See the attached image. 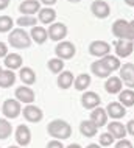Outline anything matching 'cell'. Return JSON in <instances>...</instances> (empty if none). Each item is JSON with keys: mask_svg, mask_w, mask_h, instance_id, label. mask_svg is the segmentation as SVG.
Returning <instances> with one entry per match:
<instances>
[{"mask_svg": "<svg viewBox=\"0 0 134 148\" xmlns=\"http://www.w3.org/2000/svg\"><path fill=\"white\" fill-rule=\"evenodd\" d=\"M47 133L56 140H66V139H69L72 136V126L66 120L55 119L47 125Z\"/></svg>", "mask_w": 134, "mask_h": 148, "instance_id": "1", "label": "cell"}, {"mask_svg": "<svg viewBox=\"0 0 134 148\" xmlns=\"http://www.w3.org/2000/svg\"><path fill=\"white\" fill-rule=\"evenodd\" d=\"M112 34L117 39H125V41H134V21L128 22L125 19H117L112 23Z\"/></svg>", "mask_w": 134, "mask_h": 148, "instance_id": "2", "label": "cell"}, {"mask_svg": "<svg viewBox=\"0 0 134 148\" xmlns=\"http://www.w3.org/2000/svg\"><path fill=\"white\" fill-rule=\"evenodd\" d=\"M8 44H10L13 49H30L31 45V38L30 33H27V30L23 28H16L11 30L8 34Z\"/></svg>", "mask_w": 134, "mask_h": 148, "instance_id": "3", "label": "cell"}, {"mask_svg": "<svg viewBox=\"0 0 134 148\" xmlns=\"http://www.w3.org/2000/svg\"><path fill=\"white\" fill-rule=\"evenodd\" d=\"M2 114L6 119H17L22 114V105L16 98H8L2 105Z\"/></svg>", "mask_w": 134, "mask_h": 148, "instance_id": "4", "label": "cell"}, {"mask_svg": "<svg viewBox=\"0 0 134 148\" xmlns=\"http://www.w3.org/2000/svg\"><path fill=\"white\" fill-rule=\"evenodd\" d=\"M55 53H56V58L63 59V61H67V59H72L75 56L76 49L70 41H61V42H58V45H56Z\"/></svg>", "mask_w": 134, "mask_h": 148, "instance_id": "5", "label": "cell"}, {"mask_svg": "<svg viewBox=\"0 0 134 148\" xmlns=\"http://www.w3.org/2000/svg\"><path fill=\"white\" fill-rule=\"evenodd\" d=\"M119 70H120L119 78L122 79L123 86H126V89H133L134 87V64L133 62L122 64Z\"/></svg>", "mask_w": 134, "mask_h": 148, "instance_id": "6", "label": "cell"}, {"mask_svg": "<svg viewBox=\"0 0 134 148\" xmlns=\"http://www.w3.org/2000/svg\"><path fill=\"white\" fill-rule=\"evenodd\" d=\"M47 34H48V39L61 42V41H64V38L67 36V27L64 25V23H61V22H53V23H50V27H48Z\"/></svg>", "mask_w": 134, "mask_h": 148, "instance_id": "7", "label": "cell"}, {"mask_svg": "<svg viewBox=\"0 0 134 148\" xmlns=\"http://www.w3.org/2000/svg\"><path fill=\"white\" fill-rule=\"evenodd\" d=\"M16 100L19 103H25V105H33V101L36 100L34 90L30 86H19L16 87Z\"/></svg>", "mask_w": 134, "mask_h": 148, "instance_id": "8", "label": "cell"}, {"mask_svg": "<svg viewBox=\"0 0 134 148\" xmlns=\"http://www.w3.org/2000/svg\"><path fill=\"white\" fill-rule=\"evenodd\" d=\"M100 103H101L100 95L94 90H86L81 95V105H83V108L87 111H92V109H95V108H98Z\"/></svg>", "mask_w": 134, "mask_h": 148, "instance_id": "9", "label": "cell"}, {"mask_svg": "<svg viewBox=\"0 0 134 148\" xmlns=\"http://www.w3.org/2000/svg\"><path fill=\"white\" fill-rule=\"evenodd\" d=\"M22 115H23V119H25L27 122H30V123H39L41 120L44 119L42 109L38 108V106H34V105H27L22 109Z\"/></svg>", "mask_w": 134, "mask_h": 148, "instance_id": "10", "label": "cell"}, {"mask_svg": "<svg viewBox=\"0 0 134 148\" xmlns=\"http://www.w3.org/2000/svg\"><path fill=\"white\" fill-rule=\"evenodd\" d=\"M91 11L95 17L106 19V17H109V14H111V6H109V3L104 2V0H94L92 5H91Z\"/></svg>", "mask_w": 134, "mask_h": 148, "instance_id": "11", "label": "cell"}, {"mask_svg": "<svg viewBox=\"0 0 134 148\" xmlns=\"http://www.w3.org/2000/svg\"><path fill=\"white\" fill-rule=\"evenodd\" d=\"M109 51H111V45L104 41H94V42L89 44V53L92 56L103 58L106 55H109Z\"/></svg>", "mask_w": 134, "mask_h": 148, "instance_id": "12", "label": "cell"}, {"mask_svg": "<svg viewBox=\"0 0 134 148\" xmlns=\"http://www.w3.org/2000/svg\"><path fill=\"white\" fill-rule=\"evenodd\" d=\"M114 50L117 53V58H128L134 51L133 41H125V39H117L114 44Z\"/></svg>", "mask_w": 134, "mask_h": 148, "instance_id": "13", "label": "cell"}, {"mask_svg": "<svg viewBox=\"0 0 134 148\" xmlns=\"http://www.w3.org/2000/svg\"><path fill=\"white\" fill-rule=\"evenodd\" d=\"M16 142H17L19 147H28L31 142V131L27 125H19L16 128V133H14Z\"/></svg>", "mask_w": 134, "mask_h": 148, "instance_id": "14", "label": "cell"}, {"mask_svg": "<svg viewBox=\"0 0 134 148\" xmlns=\"http://www.w3.org/2000/svg\"><path fill=\"white\" fill-rule=\"evenodd\" d=\"M41 10V3L38 0H23L19 5V13L22 16H34Z\"/></svg>", "mask_w": 134, "mask_h": 148, "instance_id": "15", "label": "cell"}, {"mask_svg": "<svg viewBox=\"0 0 134 148\" xmlns=\"http://www.w3.org/2000/svg\"><path fill=\"white\" fill-rule=\"evenodd\" d=\"M108 114H106V111L103 109V108H95V109H92V112H91V122L94 123V125L97 128H101V126H104V125H108Z\"/></svg>", "mask_w": 134, "mask_h": 148, "instance_id": "16", "label": "cell"}, {"mask_svg": "<svg viewBox=\"0 0 134 148\" xmlns=\"http://www.w3.org/2000/svg\"><path fill=\"white\" fill-rule=\"evenodd\" d=\"M104 111H106L108 117H111L112 120H119V119H122V117H125V114H126V108H123L119 101L109 103L108 108H106Z\"/></svg>", "mask_w": 134, "mask_h": 148, "instance_id": "17", "label": "cell"}, {"mask_svg": "<svg viewBox=\"0 0 134 148\" xmlns=\"http://www.w3.org/2000/svg\"><path fill=\"white\" fill-rule=\"evenodd\" d=\"M30 38H31V41H34L36 44L42 45V44H45V41L48 39L47 28L42 27V25H34L33 28H31V31H30Z\"/></svg>", "mask_w": 134, "mask_h": 148, "instance_id": "18", "label": "cell"}, {"mask_svg": "<svg viewBox=\"0 0 134 148\" xmlns=\"http://www.w3.org/2000/svg\"><path fill=\"white\" fill-rule=\"evenodd\" d=\"M108 133L112 136L114 139H125L126 136V128H125L123 123L117 122V120H112L111 123H108Z\"/></svg>", "mask_w": 134, "mask_h": 148, "instance_id": "19", "label": "cell"}, {"mask_svg": "<svg viewBox=\"0 0 134 148\" xmlns=\"http://www.w3.org/2000/svg\"><path fill=\"white\" fill-rule=\"evenodd\" d=\"M104 89H106L108 94H120L123 90V83L119 77H108L106 83H104Z\"/></svg>", "mask_w": 134, "mask_h": 148, "instance_id": "20", "label": "cell"}, {"mask_svg": "<svg viewBox=\"0 0 134 148\" xmlns=\"http://www.w3.org/2000/svg\"><path fill=\"white\" fill-rule=\"evenodd\" d=\"M56 19V11L53 8L47 6V8H41L39 13H38V21L41 23H45V25H50V23H53Z\"/></svg>", "mask_w": 134, "mask_h": 148, "instance_id": "21", "label": "cell"}, {"mask_svg": "<svg viewBox=\"0 0 134 148\" xmlns=\"http://www.w3.org/2000/svg\"><path fill=\"white\" fill-rule=\"evenodd\" d=\"M22 56H20L19 53H8L5 56V61H3V64H5V67L8 70H16V69H20L22 67Z\"/></svg>", "mask_w": 134, "mask_h": 148, "instance_id": "22", "label": "cell"}, {"mask_svg": "<svg viewBox=\"0 0 134 148\" xmlns=\"http://www.w3.org/2000/svg\"><path fill=\"white\" fill-rule=\"evenodd\" d=\"M74 73L72 72H69V70H64V72H61V73L58 75V79H56V83H58V86L61 87V89H69V87H72L74 86Z\"/></svg>", "mask_w": 134, "mask_h": 148, "instance_id": "23", "label": "cell"}, {"mask_svg": "<svg viewBox=\"0 0 134 148\" xmlns=\"http://www.w3.org/2000/svg\"><path fill=\"white\" fill-rule=\"evenodd\" d=\"M100 61H101V64H103L109 72H111V73H112V72H115V70H119L120 66H122L120 58L114 56V55H106V56H103Z\"/></svg>", "mask_w": 134, "mask_h": 148, "instance_id": "24", "label": "cell"}, {"mask_svg": "<svg viewBox=\"0 0 134 148\" xmlns=\"http://www.w3.org/2000/svg\"><path fill=\"white\" fill-rule=\"evenodd\" d=\"M19 77L22 79V83L25 86H31L36 83V73L31 67H20V72H19Z\"/></svg>", "mask_w": 134, "mask_h": 148, "instance_id": "25", "label": "cell"}, {"mask_svg": "<svg viewBox=\"0 0 134 148\" xmlns=\"http://www.w3.org/2000/svg\"><path fill=\"white\" fill-rule=\"evenodd\" d=\"M16 83V73L13 70H2V73H0V87H3V89H8V87L14 86Z\"/></svg>", "mask_w": 134, "mask_h": 148, "instance_id": "26", "label": "cell"}, {"mask_svg": "<svg viewBox=\"0 0 134 148\" xmlns=\"http://www.w3.org/2000/svg\"><path fill=\"white\" fill-rule=\"evenodd\" d=\"M80 133L84 136V137H94L98 133V128H97L91 120H83L80 123Z\"/></svg>", "mask_w": 134, "mask_h": 148, "instance_id": "27", "label": "cell"}, {"mask_svg": "<svg viewBox=\"0 0 134 148\" xmlns=\"http://www.w3.org/2000/svg\"><path fill=\"white\" fill-rule=\"evenodd\" d=\"M119 103L123 108H131L134 106V90L133 89H125L119 94Z\"/></svg>", "mask_w": 134, "mask_h": 148, "instance_id": "28", "label": "cell"}, {"mask_svg": "<svg viewBox=\"0 0 134 148\" xmlns=\"http://www.w3.org/2000/svg\"><path fill=\"white\" fill-rule=\"evenodd\" d=\"M91 72L95 75V77H98V78H108V77H111V72H109L106 67L101 64V61H94L91 64Z\"/></svg>", "mask_w": 134, "mask_h": 148, "instance_id": "29", "label": "cell"}, {"mask_svg": "<svg viewBox=\"0 0 134 148\" xmlns=\"http://www.w3.org/2000/svg\"><path fill=\"white\" fill-rule=\"evenodd\" d=\"M89 84H91V77L89 73H80L78 77L74 79V87L76 90H86Z\"/></svg>", "mask_w": 134, "mask_h": 148, "instance_id": "30", "label": "cell"}, {"mask_svg": "<svg viewBox=\"0 0 134 148\" xmlns=\"http://www.w3.org/2000/svg\"><path fill=\"white\" fill-rule=\"evenodd\" d=\"M13 134V126L8 119H0V140H6Z\"/></svg>", "mask_w": 134, "mask_h": 148, "instance_id": "31", "label": "cell"}, {"mask_svg": "<svg viewBox=\"0 0 134 148\" xmlns=\"http://www.w3.org/2000/svg\"><path fill=\"white\" fill-rule=\"evenodd\" d=\"M16 23L19 25V28H23V30L28 28V27L33 28L36 23H38V19H36L34 16H20L17 21H16Z\"/></svg>", "mask_w": 134, "mask_h": 148, "instance_id": "32", "label": "cell"}, {"mask_svg": "<svg viewBox=\"0 0 134 148\" xmlns=\"http://www.w3.org/2000/svg\"><path fill=\"white\" fill-rule=\"evenodd\" d=\"M47 67H48V70H50L52 73H58L59 75L61 72L64 70V61L59 59V58H52L50 61H48Z\"/></svg>", "mask_w": 134, "mask_h": 148, "instance_id": "33", "label": "cell"}, {"mask_svg": "<svg viewBox=\"0 0 134 148\" xmlns=\"http://www.w3.org/2000/svg\"><path fill=\"white\" fill-rule=\"evenodd\" d=\"M14 27V21L10 16H0V33H10Z\"/></svg>", "mask_w": 134, "mask_h": 148, "instance_id": "34", "label": "cell"}, {"mask_svg": "<svg viewBox=\"0 0 134 148\" xmlns=\"http://www.w3.org/2000/svg\"><path fill=\"white\" fill-rule=\"evenodd\" d=\"M98 139H100V147H109L114 143V137L109 133H101L98 136Z\"/></svg>", "mask_w": 134, "mask_h": 148, "instance_id": "35", "label": "cell"}, {"mask_svg": "<svg viewBox=\"0 0 134 148\" xmlns=\"http://www.w3.org/2000/svg\"><path fill=\"white\" fill-rule=\"evenodd\" d=\"M114 148H134V145L129 140H126V139H120V140L115 143Z\"/></svg>", "mask_w": 134, "mask_h": 148, "instance_id": "36", "label": "cell"}, {"mask_svg": "<svg viewBox=\"0 0 134 148\" xmlns=\"http://www.w3.org/2000/svg\"><path fill=\"white\" fill-rule=\"evenodd\" d=\"M47 148H64V145H63V142L61 140H50L47 143Z\"/></svg>", "mask_w": 134, "mask_h": 148, "instance_id": "37", "label": "cell"}, {"mask_svg": "<svg viewBox=\"0 0 134 148\" xmlns=\"http://www.w3.org/2000/svg\"><path fill=\"white\" fill-rule=\"evenodd\" d=\"M125 128H126V133H128L129 136H134V119H133V120H129Z\"/></svg>", "mask_w": 134, "mask_h": 148, "instance_id": "38", "label": "cell"}, {"mask_svg": "<svg viewBox=\"0 0 134 148\" xmlns=\"http://www.w3.org/2000/svg\"><path fill=\"white\" fill-rule=\"evenodd\" d=\"M8 55V47L5 42H0V58H5Z\"/></svg>", "mask_w": 134, "mask_h": 148, "instance_id": "39", "label": "cell"}, {"mask_svg": "<svg viewBox=\"0 0 134 148\" xmlns=\"http://www.w3.org/2000/svg\"><path fill=\"white\" fill-rule=\"evenodd\" d=\"M10 2H11V0H0V11L6 10V8L10 6Z\"/></svg>", "mask_w": 134, "mask_h": 148, "instance_id": "40", "label": "cell"}, {"mask_svg": "<svg viewBox=\"0 0 134 148\" xmlns=\"http://www.w3.org/2000/svg\"><path fill=\"white\" fill-rule=\"evenodd\" d=\"M56 2H58V0H41V3H44V5H47V6H52V5H55Z\"/></svg>", "mask_w": 134, "mask_h": 148, "instance_id": "41", "label": "cell"}, {"mask_svg": "<svg viewBox=\"0 0 134 148\" xmlns=\"http://www.w3.org/2000/svg\"><path fill=\"white\" fill-rule=\"evenodd\" d=\"M125 3H126L128 6H134V0H123Z\"/></svg>", "mask_w": 134, "mask_h": 148, "instance_id": "42", "label": "cell"}, {"mask_svg": "<svg viewBox=\"0 0 134 148\" xmlns=\"http://www.w3.org/2000/svg\"><path fill=\"white\" fill-rule=\"evenodd\" d=\"M66 148H81V145H78V143H70V145L66 147Z\"/></svg>", "mask_w": 134, "mask_h": 148, "instance_id": "43", "label": "cell"}, {"mask_svg": "<svg viewBox=\"0 0 134 148\" xmlns=\"http://www.w3.org/2000/svg\"><path fill=\"white\" fill-rule=\"evenodd\" d=\"M86 148H101L100 145H97V143H91V145H87Z\"/></svg>", "mask_w": 134, "mask_h": 148, "instance_id": "44", "label": "cell"}, {"mask_svg": "<svg viewBox=\"0 0 134 148\" xmlns=\"http://www.w3.org/2000/svg\"><path fill=\"white\" fill-rule=\"evenodd\" d=\"M67 2H70V3H80L81 0H67Z\"/></svg>", "mask_w": 134, "mask_h": 148, "instance_id": "45", "label": "cell"}, {"mask_svg": "<svg viewBox=\"0 0 134 148\" xmlns=\"http://www.w3.org/2000/svg\"><path fill=\"white\" fill-rule=\"evenodd\" d=\"M8 148H20L19 145H11V147H8Z\"/></svg>", "mask_w": 134, "mask_h": 148, "instance_id": "46", "label": "cell"}, {"mask_svg": "<svg viewBox=\"0 0 134 148\" xmlns=\"http://www.w3.org/2000/svg\"><path fill=\"white\" fill-rule=\"evenodd\" d=\"M0 73H2V67H0Z\"/></svg>", "mask_w": 134, "mask_h": 148, "instance_id": "47", "label": "cell"}, {"mask_svg": "<svg viewBox=\"0 0 134 148\" xmlns=\"http://www.w3.org/2000/svg\"><path fill=\"white\" fill-rule=\"evenodd\" d=\"M133 44H134V41H133Z\"/></svg>", "mask_w": 134, "mask_h": 148, "instance_id": "48", "label": "cell"}]
</instances>
